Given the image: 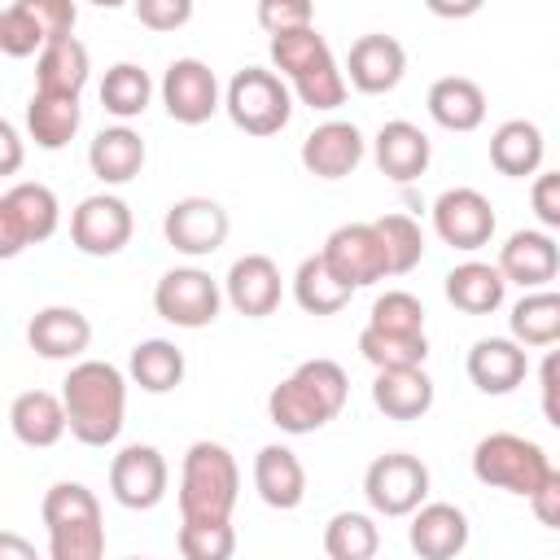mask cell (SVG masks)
<instances>
[{
  "instance_id": "f35d334b",
  "label": "cell",
  "mask_w": 560,
  "mask_h": 560,
  "mask_svg": "<svg viewBox=\"0 0 560 560\" xmlns=\"http://www.w3.org/2000/svg\"><path fill=\"white\" fill-rule=\"evenodd\" d=\"M372 228L381 236L389 276H407L424 258V232H420V223L411 214H381V219H372Z\"/></svg>"
},
{
  "instance_id": "277c9868",
  "label": "cell",
  "mask_w": 560,
  "mask_h": 560,
  "mask_svg": "<svg viewBox=\"0 0 560 560\" xmlns=\"http://www.w3.org/2000/svg\"><path fill=\"white\" fill-rule=\"evenodd\" d=\"M48 529V560H105V516L83 481H57L39 503Z\"/></svg>"
},
{
  "instance_id": "5b68a950",
  "label": "cell",
  "mask_w": 560,
  "mask_h": 560,
  "mask_svg": "<svg viewBox=\"0 0 560 560\" xmlns=\"http://www.w3.org/2000/svg\"><path fill=\"white\" fill-rule=\"evenodd\" d=\"M241 468L223 442H192L179 464V521H232Z\"/></svg>"
},
{
  "instance_id": "7dc6e473",
  "label": "cell",
  "mask_w": 560,
  "mask_h": 560,
  "mask_svg": "<svg viewBox=\"0 0 560 560\" xmlns=\"http://www.w3.org/2000/svg\"><path fill=\"white\" fill-rule=\"evenodd\" d=\"M529 508H534V516H538L542 525H551V529L560 525V468L529 494Z\"/></svg>"
},
{
  "instance_id": "ffe728a7",
  "label": "cell",
  "mask_w": 560,
  "mask_h": 560,
  "mask_svg": "<svg viewBox=\"0 0 560 560\" xmlns=\"http://www.w3.org/2000/svg\"><path fill=\"white\" fill-rule=\"evenodd\" d=\"M407 542L420 560H455L468 547V516L455 503H420L407 525Z\"/></svg>"
},
{
  "instance_id": "d6986e66",
  "label": "cell",
  "mask_w": 560,
  "mask_h": 560,
  "mask_svg": "<svg viewBox=\"0 0 560 560\" xmlns=\"http://www.w3.org/2000/svg\"><path fill=\"white\" fill-rule=\"evenodd\" d=\"M280 293H284V280H280V267L267 258V254H245L228 267V280H223V298L245 315V319H262L280 306Z\"/></svg>"
},
{
  "instance_id": "8fae6325",
  "label": "cell",
  "mask_w": 560,
  "mask_h": 560,
  "mask_svg": "<svg viewBox=\"0 0 560 560\" xmlns=\"http://www.w3.org/2000/svg\"><path fill=\"white\" fill-rule=\"evenodd\" d=\"M319 258L328 262V271L346 284V289H363V284H376L389 276V262H385V249H381V236L372 223H341L328 232Z\"/></svg>"
},
{
  "instance_id": "52a82bcc",
  "label": "cell",
  "mask_w": 560,
  "mask_h": 560,
  "mask_svg": "<svg viewBox=\"0 0 560 560\" xmlns=\"http://www.w3.org/2000/svg\"><path fill=\"white\" fill-rule=\"evenodd\" d=\"M223 109L232 118V127H241L245 136H276L289 127L293 114V96L284 88V79L267 66H245L228 79L223 92Z\"/></svg>"
},
{
  "instance_id": "7c38bea8",
  "label": "cell",
  "mask_w": 560,
  "mask_h": 560,
  "mask_svg": "<svg viewBox=\"0 0 560 560\" xmlns=\"http://www.w3.org/2000/svg\"><path fill=\"white\" fill-rule=\"evenodd\" d=\"M166 481H171V468L162 451L149 442H131L109 459V494L131 512L158 508L166 499Z\"/></svg>"
},
{
  "instance_id": "1f68e13d",
  "label": "cell",
  "mask_w": 560,
  "mask_h": 560,
  "mask_svg": "<svg viewBox=\"0 0 560 560\" xmlns=\"http://www.w3.org/2000/svg\"><path fill=\"white\" fill-rule=\"evenodd\" d=\"M83 122L79 96H52V92H31L26 101V131L39 149H66Z\"/></svg>"
},
{
  "instance_id": "4316f807",
  "label": "cell",
  "mask_w": 560,
  "mask_h": 560,
  "mask_svg": "<svg viewBox=\"0 0 560 560\" xmlns=\"http://www.w3.org/2000/svg\"><path fill=\"white\" fill-rule=\"evenodd\" d=\"M542 153H547V140H542L538 122H529V118H508L490 136V166L499 175H508V179L538 175Z\"/></svg>"
},
{
  "instance_id": "d590c367",
  "label": "cell",
  "mask_w": 560,
  "mask_h": 560,
  "mask_svg": "<svg viewBox=\"0 0 560 560\" xmlns=\"http://www.w3.org/2000/svg\"><path fill=\"white\" fill-rule=\"evenodd\" d=\"M149 101H153V79H149L144 66L114 61L105 70V79H101V105H105V114H114V118L127 122V118H140L149 109Z\"/></svg>"
},
{
  "instance_id": "f6af8a7d",
  "label": "cell",
  "mask_w": 560,
  "mask_h": 560,
  "mask_svg": "<svg viewBox=\"0 0 560 560\" xmlns=\"http://www.w3.org/2000/svg\"><path fill=\"white\" fill-rule=\"evenodd\" d=\"M136 18L149 31H175V26H184L192 18V0H140Z\"/></svg>"
},
{
  "instance_id": "7bdbcfd3",
  "label": "cell",
  "mask_w": 560,
  "mask_h": 560,
  "mask_svg": "<svg viewBox=\"0 0 560 560\" xmlns=\"http://www.w3.org/2000/svg\"><path fill=\"white\" fill-rule=\"evenodd\" d=\"M368 328H376V332H394V337H420V332H424V306H420L416 293H407V289H389V293H381V298L372 302V319H368Z\"/></svg>"
},
{
  "instance_id": "9c48e42d",
  "label": "cell",
  "mask_w": 560,
  "mask_h": 560,
  "mask_svg": "<svg viewBox=\"0 0 560 560\" xmlns=\"http://www.w3.org/2000/svg\"><path fill=\"white\" fill-rule=\"evenodd\" d=\"M223 289L201 267H175L153 284V311L175 328H206L219 319Z\"/></svg>"
},
{
  "instance_id": "e575fe53",
  "label": "cell",
  "mask_w": 560,
  "mask_h": 560,
  "mask_svg": "<svg viewBox=\"0 0 560 560\" xmlns=\"http://www.w3.org/2000/svg\"><path fill=\"white\" fill-rule=\"evenodd\" d=\"M4 201H9V210H13V219H18L22 236H26V245L48 241L57 232V223H61V206H57V192L48 184L22 179V184H13L4 192Z\"/></svg>"
},
{
  "instance_id": "484cf974",
  "label": "cell",
  "mask_w": 560,
  "mask_h": 560,
  "mask_svg": "<svg viewBox=\"0 0 560 560\" xmlns=\"http://www.w3.org/2000/svg\"><path fill=\"white\" fill-rule=\"evenodd\" d=\"M424 105H429V118L446 131H477L486 122V92H481V83H472L464 74L433 79Z\"/></svg>"
},
{
  "instance_id": "30bf717a",
  "label": "cell",
  "mask_w": 560,
  "mask_h": 560,
  "mask_svg": "<svg viewBox=\"0 0 560 560\" xmlns=\"http://www.w3.org/2000/svg\"><path fill=\"white\" fill-rule=\"evenodd\" d=\"M131 232H136L131 206L122 197H114V192H92L70 214V241L88 258H114V254H122V245L131 241Z\"/></svg>"
},
{
  "instance_id": "60d3db41",
  "label": "cell",
  "mask_w": 560,
  "mask_h": 560,
  "mask_svg": "<svg viewBox=\"0 0 560 560\" xmlns=\"http://www.w3.org/2000/svg\"><path fill=\"white\" fill-rule=\"evenodd\" d=\"M48 44L44 22L35 13V0H13L0 9V52L4 57H39V48Z\"/></svg>"
},
{
  "instance_id": "ee69618b",
  "label": "cell",
  "mask_w": 560,
  "mask_h": 560,
  "mask_svg": "<svg viewBox=\"0 0 560 560\" xmlns=\"http://www.w3.org/2000/svg\"><path fill=\"white\" fill-rule=\"evenodd\" d=\"M258 26L267 35H284L298 26H315V9L306 0H262L258 4Z\"/></svg>"
},
{
  "instance_id": "f1b7e54d",
  "label": "cell",
  "mask_w": 560,
  "mask_h": 560,
  "mask_svg": "<svg viewBox=\"0 0 560 560\" xmlns=\"http://www.w3.org/2000/svg\"><path fill=\"white\" fill-rule=\"evenodd\" d=\"M144 140L131 127H105L88 144V166L101 184H131L144 171Z\"/></svg>"
},
{
  "instance_id": "7402d4cb",
  "label": "cell",
  "mask_w": 560,
  "mask_h": 560,
  "mask_svg": "<svg viewBox=\"0 0 560 560\" xmlns=\"http://www.w3.org/2000/svg\"><path fill=\"white\" fill-rule=\"evenodd\" d=\"M26 341L39 359H79L92 346V319L79 306H44L31 315Z\"/></svg>"
},
{
  "instance_id": "f5cc1de1",
  "label": "cell",
  "mask_w": 560,
  "mask_h": 560,
  "mask_svg": "<svg viewBox=\"0 0 560 560\" xmlns=\"http://www.w3.org/2000/svg\"><path fill=\"white\" fill-rule=\"evenodd\" d=\"M131 560H149V556H131Z\"/></svg>"
},
{
  "instance_id": "8d00e7d4",
  "label": "cell",
  "mask_w": 560,
  "mask_h": 560,
  "mask_svg": "<svg viewBox=\"0 0 560 560\" xmlns=\"http://www.w3.org/2000/svg\"><path fill=\"white\" fill-rule=\"evenodd\" d=\"M350 293H354V289H346V284L328 271V262H324L319 254L302 258L298 271H293V302H298L306 315H337V311L350 302Z\"/></svg>"
},
{
  "instance_id": "ba28073f",
  "label": "cell",
  "mask_w": 560,
  "mask_h": 560,
  "mask_svg": "<svg viewBox=\"0 0 560 560\" xmlns=\"http://www.w3.org/2000/svg\"><path fill=\"white\" fill-rule=\"evenodd\" d=\"M363 499L376 516H411L429 499V468L407 451H385L363 472Z\"/></svg>"
},
{
  "instance_id": "74e56055",
  "label": "cell",
  "mask_w": 560,
  "mask_h": 560,
  "mask_svg": "<svg viewBox=\"0 0 560 560\" xmlns=\"http://www.w3.org/2000/svg\"><path fill=\"white\" fill-rule=\"evenodd\" d=\"M381 551V529L368 512H337L324 525V556L328 560H372Z\"/></svg>"
},
{
  "instance_id": "5bb4252c",
  "label": "cell",
  "mask_w": 560,
  "mask_h": 560,
  "mask_svg": "<svg viewBox=\"0 0 560 560\" xmlns=\"http://www.w3.org/2000/svg\"><path fill=\"white\" fill-rule=\"evenodd\" d=\"M162 105L175 122L201 127L219 114V79L201 57H175L162 74Z\"/></svg>"
},
{
  "instance_id": "2e32d148",
  "label": "cell",
  "mask_w": 560,
  "mask_h": 560,
  "mask_svg": "<svg viewBox=\"0 0 560 560\" xmlns=\"http://www.w3.org/2000/svg\"><path fill=\"white\" fill-rule=\"evenodd\" d=\"M494 267H499L503 284H521L525 293H534V289H547L556 280V271H560V245H556L551 232L521 228V232H512L503 241Z\"/></svg>"
},
{
  "instance_id": "ac0fdd59",
  "label": "cell",
  "mask_w": 560,
  "mask_h": 560,
  "mask_svg": "<svg viewBox=\"0 0 560 560\" xmlns=\"http://www.w3.org/2000/svg\"><path fill=\"white\" fill-rule=\"evenodd\" d=\"M363 153H368V140L346 118H328L315 131H306V140H302V166L315 179H346L363 162Z\"/></svg>"
},
{
  "instance_id": "ab89813d",
  "label": "cell",
  "mask_w": 560,
  "mask_h": 560,
  "mask_svg": "<svg viewBox=\"0 0 560 560\" xmlns=\"http://www.w3.org/2000/svg\"><path fill=\"white\" fill-rule=\"evenodd\" d=\"M359 354L376 368V372H394V368H424L429 359V337H394V332H376L363 328L359 332Z\"/></svg>"
},
{
  "instance_id": "8992f818",
  "label": "cell",
  "mask_w": 560,
  "mask_h": 560,
  "mask_svg": "<svg viewBox=\"0 0 560 560\" xmlns=\"http://www.w3.org/2000/svg\"><path fill=\"white\" fill-rule=\"evenodd\" d=\"M551 472H556V464L547 459V451L521 433H486L472 446V477L490 490L529 499Z\"/></svg>"
},
{
  "instance_id": "9a60e30c",
  "label": "cell",
  "mask_w": 560,
  "mask_h": 560,
  "mask_svg": "<svg viewBox=\"0 0 560 560\" xmlns=\"http://www.w3.org/2000/svg\"><path fill=\"white\" fill-rule=\"evenodd\" d=\"M433 232L451 245V249H481L494 236V206L490 197H481L477 188H446L433 201Z\"/></svg>"
},
{
  "instance_id": "7a4b0ae2",
  "label": "cell",
  "mask_w": 560,
  "mask_h": 560,
  "mask_svg": "<svg viewBox=\"0 0 560 560\" xmlns=\"http://www.w3.org/2000/svg\"><path fill=\"white\" fill-rule=\"evenodd\" d=\"M346 394L350 381L337 359H306L267 394V416L280 433H315L341 416Z\"/></svg>"
},
{
  "instance_id": "f907efd6",
  "label": "cell",
  "mask_w": 560,
  "mask_h": 560,
  "mask_svg": "<svg viewBox=\"0 0 560 560\" xmlns=\"http://www.w3.org/2000/svg\"><path fill=\"white\" fill-rule=\"evenodd\" d=\"M0 560H39V551L18 529H0Z\"/></svg>"
},
{
  "instance_id": "bcb514c9",
  "label": "cell",
  "mask_w": 560,
  "mask_h": 560,
  "mask_svg": "<svg viewBox=\"0 0 560 560\" xmlns=\"http://www.w3.org/2000/svg\"><path fill=\"white\" fill-rule=\"evenodd\" d=\"M529 201H534V214L542 223V232L560 228V175L556 171H542L529 188Z\"/></svg>"
},
{
  "instance_id": "b9f144b4",
  "label": "cell",
  "mask_w": 560,
  "mask_h": 560,
  "mask_svg": "<svg viewBox=\"0 0 560 560\" xmlns=\"http://www.w3.org/2000/svg\"><path fill=\"white\" fill-rule=\"evenodd\" d=\"M175 542L184 560H232L236 556L232 521H179Z\"/></svg>"
},
{
  "instance_id": "e0dca14e",
  "label": "cell",
  "mask_w": 560,
  "mask_h": 560,
  "mask_svg": "<svg viewBox=\"0 0 560 560\" xmlns=\"http://www.w3.org/2000/svg\"><path fill=\"white\" fill-rule=\"evenodd\" d=\"M346 83L368 92V96H381V92H394L407 74V48L394 39V35H359L350 44V57H346Z\"/></svg>"
},
{
  "instance_id": "f546056e",
  "label": "cell",
  "mask_w": 560,
  "mask_h": 560,
  "mask_svg": "<svg viewBox=\"0 0 560 560\" xmlns=\"http://www.w3.org/2000/svg\"><path fill=\"white\" fill-rule=\"evenodd\" d=\"M372 402L376 411H385L389 420H420L433 407V381L424 368H394V372H376L372 381Z\"/></svg>"
},
{
  "instance_id": "836d02e7",
  "label": "cell",
  "mask_w": 560,
  "mask_h": 560,
  "mask_svg": "<svg viewBox=\"0 0 560 560\" xmlns=\"http://www.w3.org/2000/svg\"><path fill=\"white\" fill-rule=\"evenodd\" d=\"M508 328H512V341L525 350V346H556L560 341V293L551 289H534L525 293L512 315H508Z\"/></svg>"
},
{
  "instance_id": "4dcf8cb0",
  "label": "cell",
  "mask_w": 560,
  "mask_h": 560,
  "mask_svg": "<svg viewBox=\"0 0 560 560\" xmlns=\"http://www.w3.org/2000/svg\"><path fill=\"white\" fill-rule=\"evenodd\" d=\"M442 289H446V302H451L455 311H464V315H490V311L503 306V293H508L499 267L477 262V258L451 267Z\"/></svg>"
},
{
  "instance_id": "d4e9b609",
  "label": "cell",
  "mask_w": 560,
  "mask_h": 560,
  "mask_svg": "<svg viewBox=\"0 0 560 560\" xmlns=\"http://www.w3.org/2000/svg\"><path fill=\"white\" fill-rule=\"evenodd\" d=\"M9 429L22 446L31 451H48L66 438V407H61V394H48V389H22L9 407Z\"/></svg>"
},
{
  "instance_id": "6da1fadb",
  "label": "cell",
  "mask_w": 560,
  "mask_h": 560,
  "mask_svg": "<svg viewBox=\"0 0 560 560\" xmlns=\"http://www.w3.org/2000/svg\"><path fill=\"white\" fill-rule=\"evenodd\" d=\"M66 429L83 446H109L127 420V376L105 359H79L61 381Z\"/></svg>"
},
{
  "instance_id": "cb8c5ba5",
  "label": "cell",
  "mask_w": 560,
  "mask_h": 560,
  "mask_svg": "<svg viewBox=\"0 0 560 560\" xmlns=\"http://www.w3.org/2000/svg\"><path fill=\"white\" fill-rule=\"evenodd\" d=\"M464 368H468V381L481 394H512L525 381L529 359L512 337H481V341H472Z\"/></svg>"
},
{
  "instance_id": "c3c4849f",
  "label": "cell",
  "mask_w": 560,
  "mask_h": 560,
  "mask_svg": "<svg viewBox=\"0 0 560 560\" xmlns=\"http://www.w3.org/2000/svg\"><path fill=\"white\" fill-rule=\"evenodd\" d=\"M22 158H26V144H22L18 127L9 118H0V175H18Z\"/></svg>"
},
{
  "instance_id": "816d5d0a",
  "label": "cell",
  "mask_w": 560,
  "mask_h": 560,
  "mask_svg": "<svg viewBox=\"0 0 560 560\" xmlns=\"http://www.w3.org/2000/svg\"><path fill=\"white\" fill-rule=\"evenodd\" d=\"M542 411L551 424H560V416H556V354H547V363H542Z\"/></svg>"
},
{
  "instance_id": "4fadbf2b",
  "label": "cell",
  "mask_w": 560,
  "mask_h": 560,
  "mask_svg": "<svg viewBox=\"0 0 560 560\" xmlns=\"http://www.w3.org/2000/svg\"><path fill=\"white\" fill-rule=\"evenodd\" d=\"M228 232H232V219L214 197H179L162 219L166 245L188 258H210L228 241Z\"/></svg>"
},
{
  "instance_id": "603a6c76",
  "label": "cell",
  "mask_w": 560,
  "mask_h": 560,
  "mask_svg": "<svg viewBox=\"0 0 560 560\" xmlns=\"http://www.w3.org/2000/svg\"><path fill=\"white\" fill-rule=\"evenodd\" d=\"M254 490H258V499L267 508L293 512L306 499V468H302V459L289 446H280V442H267L254 455Z\"/></svg>"
},
{
  "instance_id": "d6a6232c",
  "label": "cell",
  "mask_w": 560,
  "mask_h": 560,
  "mask_svg": "<svg viewBox=\"0 0 560 560\" xmlns=\"http://www.w3.org/2000/svg\"><path fill=\"white\" fill-rule=\"evenodd\" d=\"M127 376L144 389V394H171L184 381V350L166 337H149L140 346H131L127 359Z\"/></svg>"
},
{
  "instance_id": "681fc988",
  "label": "cell",
  "mask_w": 560,
  "mask_h": 560,
  "mask_svg": "<svg viewBox=\"0 0 560 560\" xmlns=\"http://www.w3.org/2000/svg\"><path fill=\"white\" fill-rule=\"evenodd\" d=\"M22 249H26V236H22V228H18L13 210H9V201L0 197V258H18Z\"/></svg>"
},
{
  "instance_id": "83f0119b",
  "label": "cell",
  "mask_w": 560,
  "mask_h": 560,
  "mask_svg": "<svg viewBox=\"0 0 560 560\" xmlns=\"http://www.w3.org/2000/svg\"><path fill=\"white\" fill-rule=\"evenodd\" d=\"M88 48L74 35L48 39L35 57V92H52V96H79L88 83Z\"/></svg>"
},
{
  "instance_id": "44dd1931",
  "label": "cell",
  "mask_w": 560,
  "mask_h": 560,
  "mask_svg": "<svg viewBox=\"0 0 560 560\" xmlns=\"http://www.w3.org/2000/svg\"><path fill=\"white\" fill-rule=\"evenodd\" d=\"M372 158H376V171H381L385 179H394V184H411V179H420V175L429 171L433 144H429V136H424L416 122L394 118V122H385V127L376 131V140H372Z\"/></svg>"
},
{
  "instance_id": "3957f363",
  "label": "cell",
  "mask_w": 560,
  "mask_h": 560,
  "mask_svg": "<svg viewBox=\"0 0 560 560\" xmlns=\"http://www.w3.org/2000/svg\"><path fill=\"white\" fill-rule=\"evenodd\" d=\"M271 66L280 70L284 88H293L311 109H337L346 101V74L315 26L271 35Z\"/></svg>"
}]
</instances>
